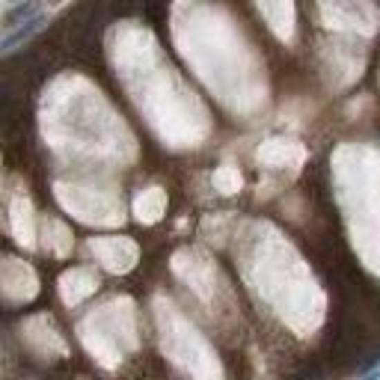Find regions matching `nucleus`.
Segmentation results:
<instances>
[{
    "instance_id": "f257e3e1",
    "label": "nucleus",
    "mask_w": 380,
    "mask_h": 380,
    "mask_svg": "<svg viewBox=\"0 0 380 380\" xmlns=\"http://www.w3.org/2000/svg\"><path fill=\"white\" fill-rule=\"evenodd\" d=\"M42 24H45V15L42 12H36V15H30L27 21L21 24V27H15L12 33H9L3 42H0V54H6V51H12V48H18V45H24L30 36L33 33H39L42 30Z\"/></svg>"
},
{
    "instance_id": "f03ea898",
    "label": "nucleus",
    "mask_w": 380,
    "mask_h": 380,
    "mask_svg": "<svg viewBox=\"0 0 380 380\" xmlns=\"http://www.w3.org/2000/svg\"><path fill=\"white\" fill-rule=\"evenodd\" d=\"M30 15H36V0H27V3L15 6L12 12H9V18H6V21H9V27H12L15 21H27Z\"/></svg>"
},
{
    "instance_id": "7ed1b4c3",
    "label": "nucleus",
    "mask_w": 380,
    "mask_h": 380,
    "mask_svg": "<svg viewBox=\"0 0 380 380\" xmlns=\"http://www.w3.org/2000/svg\"><path fill=\"white\" fill-rule=\"evenodd\" d=\"M9 3H18V0H9Z\"/></svg>"
}]
</instances>
